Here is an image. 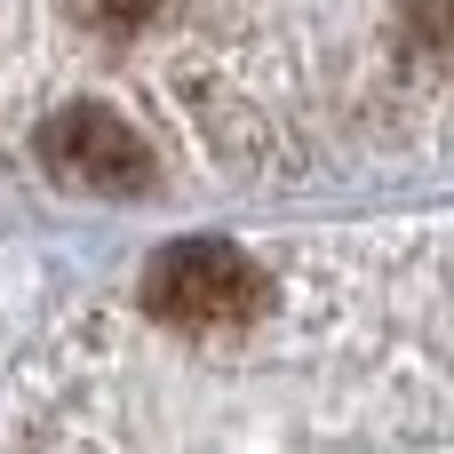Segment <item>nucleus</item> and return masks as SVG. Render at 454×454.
I'll return each instance as SVG.
<instances>
[{"instance_id": "7ed1b4c3", "label": "nucleus", "mask_w": 454, "mask_h": 454, "mask_svg": "<svg viewBox=\"0 0 454 454\" xmlns=\"http://www.w3.org/2000/svg\"><path fill=\"white\" fill-rule=\"evenodd\" d=\"M399 24L431 64H454V0H399Z\"/></svg>"}, {"instance_id": "f257e3e1", "label": "nucleus", "mask_w": 454, "mask_h": 454, "mask_svg": "<svg viewBox=\"0 0 454 454\" xmlns=\"http://www.w3.org/2000/svg\"><path fill=\"white\" fill-rule=\"evenodd\" d=\"M144 311L176 335H231L271 311V271L223 239H176L144 263Z\"/></svg>"}, {"instance_id": "20e7f679", "label": "nucleus", "mask_w": 454, "mask_h": 454, "mask_svg": "<svg viewBox=\"0 0 454 454\" xmlns=\"http://www.w3.org/2000/svg\"><path fill=\"white\" fill-rule=\"evenodd\" d=\"M160 8H176V0H72V16L88 32H104V40H136Z\"/></svg>"}, {"instance_id": "f03ea898", "label": "nucleus", "mask_w": 454, "mask_h": 454, "mask_svg": "<svg viewBox=\"0 0 454 454\" xmlns=\"http://www.w3.org/2000/svg\"><path fill=\"white\" fill-rule=\"evenodd\" d=\"M32 152L40 168L64 184V192H96V200H136L152 184V152L144 136L112 112V104H64L32 128Z\"/></svg>"}]
</instances>
